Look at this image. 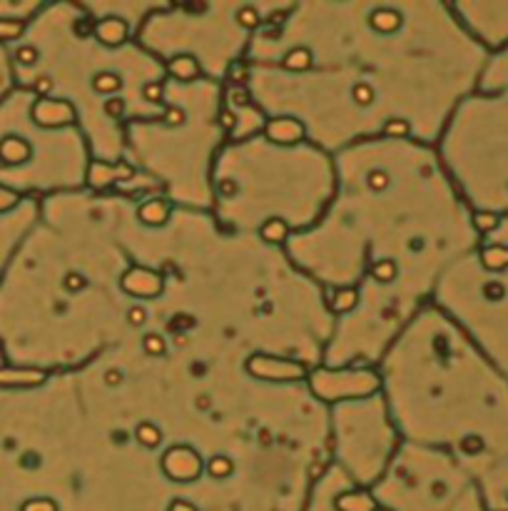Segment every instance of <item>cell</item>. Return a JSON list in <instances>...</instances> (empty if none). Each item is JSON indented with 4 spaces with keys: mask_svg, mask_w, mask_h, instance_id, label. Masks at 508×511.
<instances>
[{
    "mask_svg": "<svg viewBox=\"0 0 508 511\" xmlns=\"http://www.w3.org/2000/svg\"><path fill=\"white\" fill-rule=\"evenodd\" d=\"M486 95L466 117V172L476 214L481 220L508 217V45L491 53L481 75Z\"/></svg>",
    "mask_w": 508,
    "mask_h": 511,
    "instance_id": "cell-1",
    "label": "cell"
},
{
    "mask_svg": "<svg viewBox=\"0 0 508 511\" xmlns=\"http://www.w3.org/2000/svg\"><path fill=\"white\" fill-rule=\"evenodd\" d=\"M481 242L466 280L474 344L508 382V217L481 220Z\"/></svg>",
    "mask_w": 508,
    "mask_h": 511,
    "instance_id": "cell-2",
    "label": "cell"
},
{
    "mask_svg": "<svg viewBox=\"0 0 508 511\" xmlns=\"http://www.w3.org/2000/svg\"><path fill=\"white\" fill-rule=\"evenodd\" d=\"M481 494L488 511H508V459L483 474Z\"/></svg>",
    "mask_w": 508,
    "mask_h": 511,
    "instance_id": "cell-3",
    "label": "cell"
}]
</instances>
